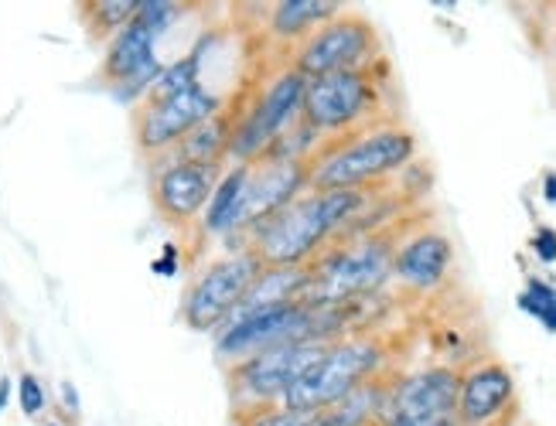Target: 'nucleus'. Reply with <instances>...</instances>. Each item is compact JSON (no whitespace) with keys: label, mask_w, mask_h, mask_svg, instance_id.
Here are the masks:
<instances>
[{"label":"nucleus","mask_w":556,"mask_h":426,"mask_svg":"<svg viewBox=\"0 0 556 426\" xmlns=\"http://www.w3.org/2000/svg\"><path fill=\"white\" fill-rule=\"evenodd\" d=\"M379 188L358 192H307L280 208L274 219L256 225L247 235V253L260 259L263 270L270 267H307L334 243H342L352 225L379 202Z\"/></svg>","instance_id":"obj_1"},{"label":"nucleus","mask_w":556,"mask_h":426,"mask_svg":"<svg viewBox=\"0 0 556 426\" xmlns=\"http://www.w3.org/2000/svg\"><path fill=\"white\" fill-rule=\"evenodd\" d=\"M417 157V137L403 124H376L358 133L325 140L311 157V192H358L379 188Z\"/></svg>","instance_id":"obj_2"},{"label":"nucleus","mask_w":556,"mask_h":426,"mask_svg":"<svg viewBox=\"0 0 556 426\" xmlns=\"http://www.w3.org/2000/svg\"><path fill=\"white\" fill-rule=\"evenodd\" d=\"M406 222L355 232L352 240L331 246L311 263L314 276L301 304L311 307H345L376 294L393 276V256L406 240Z\"/></svg>","instance_id":"obj_3"},{"label":"nucleus","mask_w":556,"mask_h":426,"mask_svg":"<svg viewBox=\"0 0 556 426\" xmlns=\"http://www.w3.org/2000/svg\"><path fill=\"white\" fill-rule=\"evenodd\" d=\"M328 345L331 341H290V345L256 351L243 362L223 365L229 386L232 426H247L263 413L280 410L283 396L301 383L307 369H314V362L328 351Z\"/></svg>","instance_id":"obj_4"},{"label":"nucleus","mask_w":556,"mask_h":426,"mask_svg":"<svg viewBox=\"0 0 556 426\" xmlns=\"http://www.w3.org/2000/svg\"><path fill=\"white\" fill-rule=\"evenodd\" d=\"M386 79H390L386 59L362 68H349V73L307 79L301 120L321 140H338L366 127H376L382 124L376 113L386 100V92H390Z\"/></svg>","instance_id":"obj_5"},{"label":"nucleus","mask_w":556,"mask_h":426,"mask_svg":"<svg viewBox=\"0 0 556 426\" xmlns=\"http://www.w3.org/2000/svg\"><path fill=\"white\" fill-rule=\"evenodd\" d=\"M390 369L396 365H393L390 341L382 335H372V331L345 335L331 341L328 351L314 362V369H307L301 383L283 396V406L301 413H318Z\"/></svg>","instance_id":"obj_6"},{"label":"nucleus","mask_w":556,"mask_h":426,"mask_svg":"<svg viewBox=\"0 0 556 426\" xmlns=\"http://www.w3.org/2000/svg\"><path fill=\"white\" fill-rule=\"evenodd\" d=\"M260 273H263L260 259L250 256L247 249L236 256L215 259V263H208L205 273L188 287L185 304H181V321L191 331H199V335L223 331L239 311V304H243V297L250 294Z\"/></svg>","instance_id":"obj_7"},{"label":"nucleus","mask_w":556,"mask_h":426,"mask_svg":"<svg viewBox=\"0 0 556 426\" xmlns=\"http://www.w3.org/2000/svg\"><path fill=\"white\" fill-rule=\"evenodd\" d=\"M382 59V41L376 25L358 11L334 14L294 52V68L304 79H321L331 73H349Z\"/></svg>","instance_id":"obj_8"},{"label":"nucleus","mask_w":556,"mask_h":426,"mask_svg":"<svg viewBox=\"0 0 556 426\" xmlns=\"http://www.w3.org/2000/svg\"><path fill=\"white\" fill-rule=\"evenodd\" d=\"M304 96H307V79L294 65H287L267 86V92L243 109V120H239L232 147H229L236 164H253L260 154H267V147L277 144L290 127H298L304 113Z\"/></svg>","instance_id":"obj_9"},{"label":"nucleus","mask_w":556,"mask_h":426,"mask_svg":"<svg viewBox=\"0 0 556 426\" xmlns=\"http://www.w3.org/2000/svg\"><path fill=\"white\" fill-rule=\"evenodd\" d=\"M223 109V96H215L202 82L164 103H140L134 109V140L143 154H172L181 140L205 124L212 113Z\"/></svg>","instance_id":"obj_10"},{"label":"nucleus","mask_w":556,"mask_h":426,"mask_svg":"<svg viewBox=\"0 0 556 426\" xmlns=\"http://www.w3.org/2000/svg\"><path fill=\"white\" fill-rule=\"evenodd\" d=\"M307 184H311V160H256V164H250L243 208H239L236 229L229 235H236V232L250 235L256 225L274 219L280 208L301 198Z\"/></svg>","instance_id":"obj_11"},{"label":"nucleus","mask_w":556,"mask_h":426,"mask_svg":"<svg viewBox=\"0 0 556 426\" xmlns=\"http://www.w3.org/2000/svg\"><path fill=\"white\" fill-rule=\"evenodd\" d=\"M457 389H462V369L457 365H427L417 372H400L376 423L451 416L457 406Z\"/></svg>","instance_id":"obj_12"},{"label":"nucleus","mask_w":556,"mask_h":426,"mask_svg":"<svg viewBox=\"0 0 556 426\" xmlns=\"http://www.w3.org/2000/svg\"><path fill=\"white\" fill-rule=\"evenodd\" d=\"M516 410V378L502 362L485 359L462 369V389H457L454 406L457 426H502L513 423Z\"/></svg>","instance_id":"obj_13"},{"label":"nucleus","mask_w":556,"mask_h":426,"mask_svg":"<svg viewBox=\"0 0 556 426\" xmlns=\"http://www.w3.org/2000/svg\"><path fill=\"white\" fill-rule=\"evenodd\" d=\"M219 168H202L172 157L151 178V202L157 219L167 225H191L212 202L215 184H219Z\"/></svg>","instance_id":"obj_14"},{"label":"nucleus","mask_w":556,"mask_h":426,"mask_svg":"<svg viewBox=\"0 0 556 426\" xmlns=\"http://www.w3.org/2000/svg\"><path fill=\"white\" fill-rule=\"evenodd\" d=\"M454 267V243L441 229H417L393 256V276L409 294H433L444 287Z\"/></svg>","instance_id":"obj_15"},{"label":"nucleus","mask_w":556,"mask_h":426,"mask_svg":"<svg viewBox=\"0 0 556 426\" xmlns=\"http://www.w3.org/2000/svg\"><path fill=\"white\" fill-rule=\"evenodd\" d=\"M243 103H223L219 113H212L205 124H199L191 130L181 144L172 151V157L178 160H188V164H202V168H223V160L229 157V147H232V137H236V127L243 120Z\"/></svg>","instance_id":"obj_16"},{"label":"nucleus","mask_w":556,"mask_h":426,"mask_svg":"<svg viewBox=\"0 0 556 426\" xmlns=\"http://www.w3.org/2000/svg\"><path fill=\"white\" fill-rule=\"evenodd\" d=\"M342 11H345V4H338V0H280V4H270L267 25H270L274 41L298 44L301 49L314 31L328 25V21Z\"/></svg>","instance_id":"obj_17"},{"label":"nucleus","mask_w":556,"mask_h":426,"mask_svg":"<svg viewBox=\"0 0 556 426\" xmlns=\"http://www.w3.org/2000/svg\"><path fill=\"white\" fill-rule=\"evenodd\" d=\"M247 181H250V164H236L232 171H226L219 178L212 192V202L202 216V232L205 235H229L236 229L239 208H243V195H247Z\"/></svg>","instance_id":"obj_18"},{"label":"nucleus","mask_w":556,"mask_h":426,"mask_svg":"<svg viewBox=\"0 0 556 426\" xmlns=\"http://www.w3.org/2000/svg\"><path fill=\"white\" fill-rule=\"evenodd\" d=\"M202 49H195L191 55L172 62V65H164V73L161 79L151 86V92L143 96L140 103H164V100H175L181 96V92H188L191 86H199V76H202V62H199Z\"/></svg>","instance_id":"obj_19"},{"label":"nucleus","mask_w":556,"mask_h":426,"mask_svg":"<svg viewBox=\"0 0 556 426\" xmlns=\"http://www.w3.org/2000/svg\"><path fill=\"white\" fill-rule=\"evenodd\" d=\"M79 8L92 38H113L119 28H127L137 17L140 0H92V4H79Z\"/></svg>","instance_id":"obj_20"},{"label":"nucleus","mask_w":556,"mask_h":426,"mask_svg":"<svg viewBox=\"0 0 556 426\" xmlns=\"http://www.w3.org/2000/svg\"><path fill=\"white\" fill-rule=\"evenodd\" d=\"M519 307L526 314H533L546 324V331H556V291L549 287V283L529 276L526 291L519 294Z\"/></svg>","instance_id":"obj_21"},{"label":"nucleus","mask_w":556,"mask_h":426,"mask_svg":"<svg viewBox=\"0 0 556 426\" xmlns=\"http://www.w3.org/2000/svg\"><path fill=\"white\" fill-rule=\"evenodd\" d=\"M181 4H172V0H140L137 8V17L148 25L154 35H164L167 28H172V21L178 17Z\"/></svg>","instance_id":"obj_22"},{"label":"nucleus","mask_w":556,"mask_h":426,"mask_svg":"<svg viewBox=\"0 0 556 426\" xmlns=\"http://www.w3.org/2000/svg\"><path fill=\"white\" fill-rule=\"evenodd\" d=\"M17 402H21V413L31 416V419L45 410V386L35 372H24L17 378Z\"/></svg>","instance_id":"obj_23"},{"label":"nucleus","mask_w":556,"mask_h":426,"mask_svg":"<svg viewBox=\"0 0 556 426\" xmlns=\"http://www.w3.org/2000/svg\"><path fill=\"white\" fill-rule=\"evenodd\" d=\"M247 426H311V413H301V410H287V406H280V410H270V413L256 416V419H253V423H247Z\"/></svg>","instance_id":"obj_24"},{"label":"nucleus","mask_w":556,"mask_h":426,"mask_svg":"<svg viewBox=\"0 0 556 426\" xmlns=\"http://www.w3.org/2000/svg\"><path fill=\"white\" fill-rule=\"evenodd\" d=\"M533 249L540 253V259H546V263H553L556 259V232L553 229H536V235H533Z\"/></svg>","instance_id":"obj_25"},{"label":"nucleus","mask_w":556,"mask_h":426,"mask_svg":"<svg viewBox=\"0 0 556 426\" xmlns=\"http://www.w3.org/2000/svg\"><path fill=\"white\" fill-rule=\"evenodd\" d=\"M175 256H178V249H175V246H164V259H154L151 270H154V273H161V276H175V273H178Z\"/></svg>","instance_id":"obj_26"},{"label":"nucleus","mask_w":556,"mask_h":426,"mask_svg":"<svg viewBox=\"0 0 556 426\" xmlns=\"http://www.w3.org/2000/svg\"><path fill=\"white\" fill-rule=\"evenodd\" d=\"M62 402H65V410L72 413V419L79 416V396H76V386L72 383H62Z\"/></svg>","instance_id":"obj_27"},{"label":"nucleus","mask_w":556,"mask_h":426,"mask_svg":"<svg viewBox=\"0 0 556 426\" xmlns=\"http://www.w3.org/2000/svg\"><path fill=\"white\" fill-rule=\"evenodd\" d=\"M11 389H14V383H11V375H0V413L8 410V399H11Z\"/></svg>","instance_id":"obj_28"},{"label":"nucleus","mask_w":556,"mask_h":426,"mask_svg":"<svg viewBox=\"0 0 556 426\" xmlns=\"http://www.w3.org/2000/svg\"><path fill=\"white\" fill-rule=\"evenodd\" d=\"M546 198H549V202H556V175H549V178H546Z\"/></svg>","instance_id":"obj_29"},{"label":"nucleus","mask_w":556,"mask_h":426,"mask_svg":"<svg viewBox=\"0 0 556 426\" xmlns=\"http://www.w3.org/2000/svg\"><path fill=\"white\" fill-rule=\"evenodd\" d=\"M45 426H59V423H45Z\"/></svg>","instance_id":"obj_30"}]
</instances>
